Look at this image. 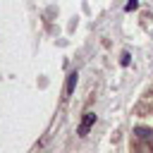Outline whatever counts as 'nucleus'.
<instances>
[{
    "mask_svg": "<svg viewBox=\"0 0 153 153\" xmlns=\"http://www.w3.org/2000/svg\"><path fill=\"white\" fill-rule=\"evenodd\" d=\"M134 151H136V153H153V136H151V139H139Z\"/></svg>",
    "mask_w": 153,
    "mask_h": 153,
    "instance_id": "7ed1b4c3",
    "label": "nucleus"
},
{
    "mask_svg": "<svg viewBox=\"0 0 153 153\" xmlns=\"http://www.w3.org/2000/svg\"><path fill=\"white\" fill-rule=\"evenodd\" d=\"M76 81H79V74H76V72H69V74H67V81H65V96H62L65 100H67V98L74 93V88H76Z\"/></svg>",
    "mask_w": 153,
    "mask_h": 153,
    "instance_id": "f03ea898",
    "label": "nucleus"
},
{
    "mask_svg": "<svg viewBox=\"0 0 153 153\" xmlns=\"http://www.w3.org/2000/svg\"><path fill=\"white\" fill-rule=\"evenodd\" d=\"M134 134H136L139 139H151V136H153V131H151V129H146V127H136V129H134Z\"/></svg>",
    "mask_w": 153,
    "mask_h": 153,
    "instance_id": "20e7f679",
    "label": "nucleus"
},
{
    "mask_svg": "<svg viewBox=\"0 0 153 153\" xmlns=\"http://www.w3.org/2000/svg\"><path fill=\"white\" fill-rule=\"evenodd\" d=\"M136 7H139V0H129V2L124 5V10H127V12H131V10H136Z\"/></svg>",
    "mask_w": 153,
    "mask_h": 153,
    "instance_id": "39448f33",
    "label": "nucleus"
},
{
    "mask_svg": "<svg viewBox=\"0 0 153 153\" xmlns=\"http://www.w3.org/2000/svg\"><path fill=\"white\" fill-rule=\"evenodd\" d=\"M93 124H96V112H84V117H81V122H79V129H76L79 136H86Z\"/></svg>",
    "mask_w": 153,
    "mask_h": 153,
    "instance_id": "f257e3e1",
    "label": "nucleus"
},
{
    "mask_svg": "<svg viewBox=\"0 0 153 153\" xmlns=\"http://www.w3.org/2000/svg\"><path fill=\"white\" fill-rule=\"evenodd\" d=\"M120 62H122V67H127V65H129V53H122V57H120Z\"/></svg>",
    "mask_w": 153,
    "mask_h": 153,
    "instance_id": "423d86ee",
    "label": "nucleus"
}]
</instances>
